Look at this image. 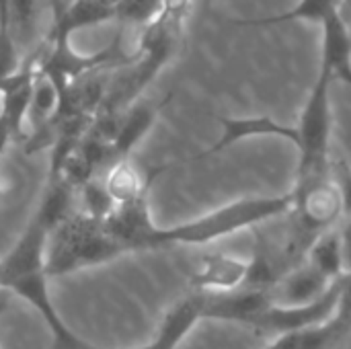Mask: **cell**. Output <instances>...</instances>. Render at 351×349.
<instances>
[{"label": "cell", "instance_id": "obj_1", "mask_svg": "<svg viewBox=\"0 0 351 349\" xmlns=\"http://www.w3.org/2000/svg\"><path fill=\"white\" fill-rule=\"evenodd\" d=\"M49 232L33 216L19 237L10 253L0 261V290H8L12 296L29 302L45 321L53 335L51 349H93L86 341L76 337L60 319L47 288L45 249Z\"/></svg>", "mask_w": 351, "mask_h": 349}, {"label": "cell", "instance_id": "obj_2", "mask_svg": "<svg viewBox=\"0 0 351 349\" xmlns=\"http://www.w3.org/2000/svg\"><path fill=\"white\" fill-rule=\"evenodd\" d=\"M294 208V195H278V197H245L232 204H226L197 220L177 224L171 228L154 226L146 249H160L171 245H208L216 239L228 237L232 232L245 228H257L259 224L278 218L282 214H290Z\"/></svg>", "mask_w": 351, "mask_h": 349}, {"label": "cell", "instance_id": "obj_3", "mask_svg": "<svg viewBox=\"0 0 351 349\" xmlns=\"http://www.w3.org/2000/svg\"><path fill=\"white\" fill-rule=\"evenodd\" d=\"M130 253L113 239L103 222H97L82 212H74L47 239L45 269L49 278L68 276L84 267L103 265Z\"/></svg>", "mask_w": 351, "mask_h": 349}, {"label": "cell", "instance_id": "obj_4", "mask_svg": "<svg viewBox=\"0 0 351 349\" xmlns=\"http://www.w3.org/2000/svg\"><path fill=\"white\" fill-rule=\"evenodd\" d=\"M331 84L333 78L325 72H319L317 82L306 99V105L300 113L296 132H298V177L296 187L308 185L313 181L325 179L331 175L329 167V142L333 130L331 115Z\"/></svg>", "mask_w": 351, "mask_h": 349}, {"label": "cell", "instance_id": "obj_5", "mask_svg": "<svg viewBox=\"0 0 351 349\" xmlns=\"http://www.w3.org/2000/svg\"><path fill=\"white\" fill-rule=\"evenodd\" d=\"M292 195L294 208L290 214L294 216V228L311 241L333 230L335 222L346 216L339 187L331 175L308 185L296 187Z\"/></svg>", "mask_w": 351, "mask_h": 349}, {"label": "cell", "instance_id": "obj_6", "mask_svg": "<svg viewBox=\"0 0 351 349\" xmlns=\"http://www.w3.org/2000/svg\"><path fill=\"white\" fill-rule=\"evenodd\" d=\"M341 280V278H339ZM339 280L331 284V288L315 302L304 306H269V311L257 321V331H271L278 335H296L311 329H317L329 323L335 317L337 302H339Z\"/></svg>", "mask_w": 351, "mask_h": 349}, {"label": "cell", "instance_id": "obj_7", "mask_svg": "<svg viewBox=\"0 0 351 349\" xmlns=\"http://www.w3.org/2000/svg\"><path fill=\"white\" fill-rule=\"evenodd\" d=\"M220 123V138L204 152H199L195 156V160L220 154L224 150H228L230 146L251 140V138H284L288 142H292L294 146L298 144V132L294 125H284L280 121H276L269 115H255V117H218Z\"/></svg>", "mask_w": 351, "mask_h": 349}, {"label": "cell", "instance_id": "obj_8", "mask_svg": "<svg viewBox=\"0 0 351 349\" xmlns=\"http://www.w3.org/2000/svg\"><path fill=\"white\" fill-rule=\"evenodd\" d=\"M271 300L267 292L234 290V292H206L204 319L245 323L255 327L257 321L269 311Z\"/></svg>", "mask_w": 351, "mask_h": 349}, {"label": "cell", "instance_id": "obj_9", "mask_svg": "<svg viewBox=\"0 0 351 349\" xmlns=\"http://www.w3.org/2000/svg\"><path fill=\"white\" fill-rule=\"evenodd\" d=\"M249 272V261L228 253L204 255L191 269L195 292H234L241 290Z\"/></svg>", "mask_w": 351, "mask_h": 349}, {"label": "cell", "instance_id": "obj_10", "mask_svg": "<svg viewBox=\"0 0 351 349\" xmlns=\"http://www.w3.org/2000/svg\"><path fill=\"white\" fill-rule=\"evenodd\" d=\"M148 191L136 197L134 202L117 206L115 212L103 222L105 230L113 239H117L130 253L146 251L148 237L154 228V222L150 218V208H148Z\"/></svg>", "mask_w": 351, "mask_h": 349}, {"label": "cell", "instance_id": "obj_11", "mask_svg": "<svg viewBox=\"0 0 351 349\" xmlns=\"http://www.w3.org/2000/svg\"><path fill=\"white\" fill-rule=\"evenodd\" d=\"M333 282L323 278L317 269H313L306 261L288 269L267 292L274 306L292 309V306H304L315 300H319Z\"/></svg>", "mask_w": 351, "mask_h": 349}, {"label": "cell", "instance_id": "obj_12", "mask_svg": "<svg viewBox=\"0 0 351 349\" xmlns=\"http://www.w3.org/2000/svg\"><path fill=\"white\" fill-rule=\"evenodd\" d=\"M204 306L206 292H191L189 296L181 298L162 317L156 337L148 346L136 349H177L191 333V329L204 319Z\"/></svg>", "mask_w": 351, "mask_h": 349}, {"label": "cell", "instance_id": "obj_13", "mask_svg": "<svg viewBox=\"0 0 351 349\" xmlns=\"http://www.w3.org/2000/svg\"><path fill=\"white\" fill-rule=\"evenodd\" d=\"M321 70L333 80L351 84V27L341 10L331 12L323 23Z\"/></svg>", "mask_w": 351, "mask_h": 349}, {"label": "cell", "instance_id": "obj_14", "mask_svg": "<svg viewBox=\"0 0 351 349\" xmlns=\"http://www.w3.org/2000/svg\"><path fill=\"white\" fill-rule=\"evenodd\" d=\"M171 95L158 103H150V101H142V103H134L132 107H128L121 115L119 121V130L111 142V150H113V163L130 158L132 150L146 138V134L152 130V125L156 123V117L160 113V109L169 103ZM111 163V165H113Z\"/></svg>", "mask_w": 351, "mask_h": 349}, {"label": "cell", "instance_id": "obj_15", "mask_svg": "<svg viewBox=\"0 0 351 349\" xmlns=\"http://www.w3.org/2000/svg\"><path fill=\"white\" fill-rule=\"evenodd\" d=\"M162 169H156L154 173L148 175V179H144L140 175V171L130 163V158H123V160L113 163L107 169L103 181H105V187H107L109 195L113 197V202L117 206H121V204L134 202L136 197H140L142 193H146L150 189V183L154 181V177Z\"/></svg>", "mask_w": 351, "mask_h": 349}, {"label": "cell", "instance_id": "obj_16", "mask_svg": "<svg viewBox=\"0 0 351 349\" xmlns=\"http://www.w3.org/2000/svg\"><path fill=\"white\" fill-rule=\"evenodd\" d=\"M74 195H78V193L62 179H47L39 210L35 212V218L41 222V226L49 234L74 214V208H72Z\"/></svg>", "mask_w": 351, "mask_h": 349}, {"label": "cell", "instance_id": "obj_17", "mask_svg": "<svg viewBox=\"0 0 351 349\" xmlns=\"http://www.w3.org/2000/svg\"><path fill=\"white\" fill-rule=\"evenodd\" d=\"M304 261L329 282H337L339 278H343L346 267H343V249H341L339 230H329L317 237Z\"/></svg>", "mask_w": 351, "mask_h": 349}, {"label": "cell", "instance_id": "obj_18", "mask_svg": "<svg viewBox=\"0 0 351 349\" xmlns=\"http://www.w3.org/2000/svg\"><path fill=\"white\" fill-rule=\"evenodd\" d=\"M343 0H298L292 8L263 19H247V21H232L234 25L243 27H274L292 21H317L323 23L331 12L341 10Z\"/></svg>", "mask_w": 351, "mask_h": 349}, {"label": "cell", "instance_id": "obj_19", "mask_svg": "<svg viewBox=\"0 0 351 349\" xmlns=\"http://www.w3.org/2000/svg\"><path fill=\"white\" fill-rule=\"evenodd\" d=\"M41 0H8V27L23 53L37 35Z\"/></svg>", "mask_w": 351, "mask_h": 349}, {"label": "cell", "instance_id": "obj_20", "mask_svg": "<svg viewBox=\"0 0 351 349\" xmlns=\"http://www.w3.org/2000/svg\"><path fill=\"white\" fill-rule=\"evenodd\" d=\"M80 204H82V214L97 220V222H105L117 208V204L113 202V197L109 195L105 181L95 177L93 181H88L80 191Z\"/></svg>", "mask_w": 351, "mask_h": 349}, {"label": "cell", "instance_id": "obj_21", "mask_svg": "<svg viewBox=\"0 0 351 349\" xmlns=\"http://www.w3.org/2000/svg\"><path fill=\"white\" fill-rule=\"evenodd\" d=\"M348 331H350L348 327H343L341 323L331 319L329 323H325L317 329L300 333L296 349H329L333 344H337Z\"/></svg>", "mask_w": 351, "mask_h": 349}, {"label": "cell", "instance_id": "obj_22", "mask_svg": "<svg viewBox=\"0 0 351 349\" xmlns=\"http://www.w3.org/2000/svg\"><path fill=\"white\" fill-rule=\"evenodd\" d=\"M333 319L343 327L351 329V274H346L339 280V302Z\"/></svg>", "mask_w": 351, "mask_h": 349}, {"label": "cell", "instance_id": "obj_23", "mask_svg": "<svg viewBox=\"0 0 351 349\" xmlns=\"http://www.w3.org/2000/svg\"><path fill=\"white\" fill-rule=\"evenodd\" d=\"M331 177L339 187V193L343 200V214L351 218V169L346 163H341L331 169Z\"/></svg>", "mask_w": 351, "mask_h": 349}, {"label": "cell", "instance_id": "obj_24", "mask_svg": "<svg viewBox=\"0 0 351 349\" xmlns=\"http://www.w3.org/2000/svg\"><path fill=\"white\" fill-rule=\"evenodd\" d=\"M341 234V249H343V267L346 274H351V220L339 230Z\"/></svg>", "mask_w": 351, "mask_h": 349}, {"label": "cell", "instance_id": "obj_25", "mask_svg": "<svg viewBox=\"0 0 351 349\" xmlns=\"http://www.w3.org/2000/svg\"><path fill=\"white\" fill-rule=\"evenodd\" d=\"M0 31H10V27H8V0H0Z\"/></svg>", "mask_w": 351, "mask_h": 349}, {"label": "cell", "instance_id": "obj_26", "mask_svg": "<svg viewBox=\"0 0 351 349\" xmlns=\"http://www.w3.org/2000/svg\"><path fill=\"white\" fill-rule=\"evenodd\" d=\"M10 292L8 290H0V319H2V315L6 313V309H8V304H10Z\"/></svg>", "mask_w": 351, "mask_h": 349}, {"label": "cell", "instance_id": "obj_27", "mask_svg": "<svg viewBox=\"0 0 351 349\" xmlns=\"http://www.w3.org/2000/svg\"><path fill=\"white\" fill-rule=\"evenodd\" d=\"M341 14L346 16V21L350 23V14H351V0H343L341 4Z\"/></svg>", "mask_w": 351, "mask_h": 349}, {"label": "cell", "instance_id": "obj_28", "mask_svg": "<svg viewBox=\"0 0 351 349\" xmlns=\"http://www.w3.org/2000/svg\"><path fill=\"white\" fill-rule=\"evenodd\" d=\"M101 2H103V4H107V6H111V8H115V10H117V8H119V6H121V4H123V2H125V0H101Z\"/></svg>", "mask_w": 351, "mask_h": 349}, {"label": "cell", "instance_id": "obj_29", "mask_svg": "<svg viewBox=\"0 0 351 349\" xmlns=\"http://www.w3.org/2000/svg\"><path fill=\"white\" fill-rule=\"evenodd\" d=\"M45 2H47V4H49V6L53 8V12H56V10H58V8H60V6H62V4H64L66 0H45Z\"/></svg>", "mask_w": 351, "mask_h": 349}, {"label": "cell", "instance_id": "obj_30", "mask_svg": "<svg viewBox=\"0 0 351 349\" xmlns=\"http://www.w3.org/2000/svg\"><path fill=\"white\" fill-rule=\"evenodd\" d=\"M208 2H210V0H208Z\"/></svg>", "mask_w": 351, "mask_h": 349}]
</instances>
